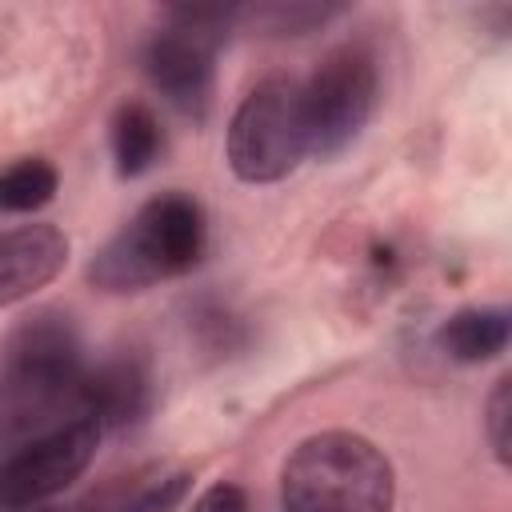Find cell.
<instances>
[{"instance_id": "6da1fadb", "label": "cell", "mask_w": 512, "mask_h": 512, "mask_svg": "<svg viewBox=\"0 0 512 512\" xmlns=\"http://www.w3.org/2000/svg\"><path fill=\"white\" fill-rule=\"evenodd\" d=\"M88 416V368L72 316L40 308L0 340V452Z\"/></svg>"}, {"instance_id": "7a4b0ae2", "label": "cell", "mask_w": 512, "mask_h": 512, "mask_svg": "<svg viewBox=\"0 0 512 512\" xmlns=\"http://www.w3.org/2000/svg\"><path fill=\"white\" fill-rule=\"evenodd\" d=\"M208 224L204 208L184 192H160L144 200L128 224H120L88 260L84 276L92 288L124 296L156 288L160 280L184 276L204 256Z\"/></svg>"}, {"instance_id": "3957f363", "label": "cell", "mask_w": 512, "mask_h": 512, "mask_svg": "<svg viewBox=\"0 0 512 512\" xmlns=\"http://www.w3.org/2000/svg\"><path fill=\"white\" fill-rule=\"evenodd\" d=\"M396 472L360 432L328 428L292 448L280 468L284 512H392Z\"/></svg>"}, {"instance_id": "277c9868", "label": "cell", "mask_w": 512, "mask_h": 512, "mask_svg": "<svg viewBox=\"0 0 512 512\" xmlns=\"http://www.w3.org/2000/svg\"><path fill=\"white\" fill-rule=\"evenodd\" d=\"M240 4H172L144 44L152 88L184 116L200 120L212 100V68L220 40L236 28Z\"/></svg>"}, {"instance_id": "5b68a950", "label": "cell", "mask_w": 512, "mask_h": 512, "mask_svg": "<svg viewBox=\"0 0 512 512\" xmlns=\"http://www.w3.org/2000/svg\"><path fill=\"white\" fill-rule=\"evenodd\" d=\"M308 152L304 96L296 76H264L236 104L228 124V168L244 184H276Z\"/></svg>"}, {"instance_id": "8992f818", "label": "cell", "mask_w": 512, "mask_h": 512, "mask_svg": "<svg viewBox=\"0 0 512 512\" xmlns=\"http://www.w3.org/2000/svg\"><path fill=\"white\" fill-rule=\"evenodd\" d=\"M300 96H304L308 152L332 160L360 140V132L376 112V96H380L376 60L364 48L344 44L328 52L308 80H300Z\"/></svg>"}, {"instance_id": "52a82bcc", "label": "cell", "mask_w": 512, "mask_h": 512, "mask_svg": "<svg viewBox=\"0 0 512 512\" xmlns=\"http://www.w3.org/2000/svg\"><path fill=\"white\" fill-rule=\"evenodd\" d=\"M104 428L92 416H80L0 460V512H24L64 492L84 476L100 448Z\"/></svg>"}, {"instance_id": "ba28073f", "label": "cell", "mask_w": 512, "mask_h": 512, "mask_svg": "<svg viewBox=\"0 0 512 512\" xmlns=\"http://www.w3.org/2000/svg\"><path fill=\"white\" fill-rule=\"evenodd\" d=\"M68 264V236L56 224H20L0 232V308L28 300Z\"/></svg>"}, {"instance_id": "9c48e42d", "label": "cell", "mask_w": 512, "mask_h": 512, "mask_svg": "<svg viewBox=\"0 0 512 512\" xmlns=\"http://www.w3.org/2000/svg\"><path fill=\"white\" fill-rule=\"evenodd\" d=\"M508 308H460L436 328V348L456 364H480L508 348Z\"/></svg>"}, {"instance_id": "30bf717a", "label": "cell", "mask_w": 512, "mask_h": 512, "mask_svg": "<svg viewBox=\"0 0 512 512\" xmlns=\"http://www.w3.org/2000/svg\"><path fill=\"white\" fill-rule=\"evenodd\" d=\"M148 404V380L132 360H112L88 372V416L100 428L132 424Z\"/></svg>"}, {"instance_id": "8fae6325", "label": "cell", "mask_w": 512, "mask_h": 512, "mask_svg": "<svg viewBox=\"0 0 512 512\" xmlns=\"http://www.w3.org/2000/svg\"><path fill=\"white\" fill-rule=\"evenodd\" d=\"M164 152V132H160V120L148 104L140 100H128L116 108L112 116V160H116V172L124 180L132 176H144Z\"/></svg>"}, {"instance_id": "7c38bea8", "label": "cell", "mask_w": 512, "mask_h": 512, "mask_svg": "<svg viewBox=\"0 0 512 512\" xmlns=\"http://www.w3.org/2000/svg\"><path fill=\"white\" fill-rule=\"evenodd\" d=\"M60 188L56 168L44 156H24L0 172V212H36Z\"/></svg>"}, {"instance_id": "4fadbf2b", "label": "cell", "mask_w": 512, "mask_h": 512, "mask_svg": "<svg viewBox=\"0 0 512 512\" xmlns=\"http://www.w3.org/2000/svg\"><path fill=\"white\" fill-rule=\"evenodd\" d=\"M340 12V4H312V0H292V4H252L240 8L236 24L256 28L260 36H304L308 28L332 20Z\"/></svg>"}, {"instance_id": "5bb4252c", "label": "cell", "mask_w": 512, "mask_h": 512, "mask_svg": "<svg viewBox=\"0 0 512 512\" xmlns=\"http://www.w3.org/2000/svg\"><path fill=\"white\" fill-rule=\"evenodd\" d=\"M484 436L500 464H512V376H500L484 400Z\"/></svg>"}, {"instance_id": "9a60e30c", "label": "cell", "mask_w": 512, "mask_h": 512, "mask_svg": "<svg viewBox=\"0 0 512 512\" xmlns=\"http://www.w3.org/2000/svg\"><path fill=\"white\" fill-rule=\"evenodd\" d=\"M192 512H248V492L240 484L216 480L192 500Z\"/></svg>"}, {"instance_id": "2e32d148", "label": "cell", "mask_w": 512, "mask_h": 512, "mask_svg": "<svg viewBox=\"0 0 512 512\" xmlns=\"http://www.w3.org/2000/svg\"><path fill=\"white\" fill-rule=\"evenodd\" d=\"M24 512H52V508H24Z\"/></svg>"}]
</instances>
